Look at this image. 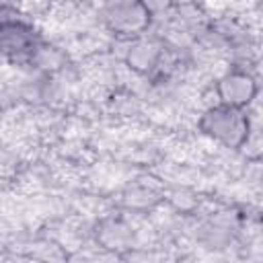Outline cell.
<instances>
[{
    "label": "cell",
    "instance_id": "obj_1",
    "mask_svg": "<svg viewBox=\"0 0 263 263\" xmlns=\"http://www.w3.org/2000/svg\"><path fill=\"white\" fill-rule=\"evenodd\" d=\"M197 129L203 138L220 148L240 150L247 148L253 138V117L251 109L230 107L224 103L208 105L197 119Z\"/></svg>",
    "mask_w": 263,
    "mask_h": 263
},
{
    "label": "cell",
    "instance_id": "obj_2",
    "mask_svg": "<svg viewBox=\"0 0 263 263\" xmlns=\"http://www.w3.org/2000/svg\"><path fill=\"white\" fill-rule=\"evenodd\" d=\"M41 31L23 16L0 18V58L10 66H35L45 47Z\"/></svg>",
    "mask_w": 263,
    "mask_h": 263
},
{
    "label": "cell",
    "instance_id": "obj_3",
    "mask_svg": "<svg viewBox=\"0 0 263 263\" xmlns=\"http://www.w3.org/2000/svg\"><path fill=\"white\" fill-rule=\"evenodd\" d=\"M99 21L107 33L129 41L150 31L154 18L140 0H101Z\"/></svg>",
    "mask_w": 263,
    "mask_h": 263
},
{
    "label": "cell",
    "instance_id": "obj_4",
    "mask_svg": "<svg viewBox=\"0 0 263 263\" xmlns=\"http://www.w3.org/2000/svg\"><path fill=\"white\" fill-rule=\"evenodd\" d=\"M214 95H216V103L251 109V105L259 97V80L251 68L242 64H230L226 66L224 72L216 76Z\"/></svg>",
    "mask_w": 263,
    "mask_h": 263
},
{
    "label": "cell",
    "instance_id": "obj_5",
    "mask_svg": "<svg viewBox=\"0 0 263 263\" xmlns=\"http://www.w3.org/2000/svg\"><path fill=\"white\" fill-rule=\"evenodd\" d=\"M125 43H127V49L123 53V62L138 76H152L164 68L166 49H168L164 37L150 35L148 31Z\"/></svg>",
    "mask_w": 263,
    "mask_h": 263
},
{
    "label": "cell",
    "instance_id": "obj_6",
    "mask_svg": "<svg viewBox=\"0 0 263 263\" xmlns=\"http://www.w3.org/2000/svg\"><path fill=\"white\" fill-rule=\"evenodd\" d=\"M140 2L146 6V10L152 14V18H162V16L171 14L181 4V0H140Z\"/></svg>",
    "mask_w": 263,
    "mask_h": 263
}]
</instances>
